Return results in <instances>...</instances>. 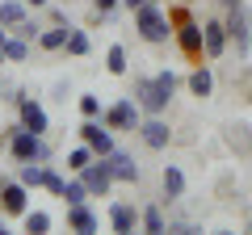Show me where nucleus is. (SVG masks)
Listing matches in <instances>:
<instances>
[{
  "mask_svg": "<svg viewBox=\"0 0 252 235\" xmlns=\"http://www.w3.org/2000/svg\"><path fill=\"white\" fill-rule=\"evenodd\" d=\"M168 17H172V38H177L181 55L189 59H206V46H202V26L189 17V9H181L177 0L168 4Z\"/></svg>",
  "mask_w": 252,
  "mask_h": 235,
  "instance_id": "1",
  "label": "nucleus"
},
{
  "mask_svg": "<svg viewBox=\"0 0 252 235\" xmlns=\"http://www.w3.org/2000/svg\"><path fill=\"white\" fill-rule=\"evenodd\" d=\"M135 29H139L143 42L160 46V42H168V38H172V17L160 9V0H147L143 9H135Z\"/></svg>",
  "mask_w": 252,
  "mask_h": 235,
  "instance_id": "2",
  "label": "nucleus"
},
{
  "mask_svg": "<svg viewBox=\"0 0 252 235\" xmlns=\"http://www.w3.org/2000/svg\"><path fill=\"white\" fill-rule=\"evenodd\" d=\"M101 122H105L114 135H118V130H122V135H135L139 122H143V109H139V101H135V97H118L114 105H105Z\"/></svg>",
  "mask_w": 252,
  "mask_h": 235,
  "instance_id": "3",
  "label": "nucleus"
},
{
  "mask_svg": "<svg viewBox=\"0 0 252 235\" xmlns=\"http://www.w3.org/2000/svg\"><path fill=\"white\" fill-rule=\"evenodd\" d=\"M9 155L17 164H26V160H51V147H46V139L42 135H34V130H26V126H13V135H9Z\"/></svg>",
  "mask_w": 252,
  "mask_h": 235,
  "instance_id": "4",
  "label": "nucleus"
},
{
  "mask_svg": "<svg viewBox=\"0 0 252 235\" xmlns=\"http://www.w3.org/2000/svg\"><path fill=\"white\" fill-rule=\"evenodd\" d=\"M223 21H227V38H231L235 55L248 59V51H252V9L248 4H235V9H227Z\"/></svg>",
  "mask_w": 252,
  "mask_h": 235,
  "instance_id": "5",
  "label": "nucleus"
},
{
  "mask_svg": "<svg viewBox=\"0 0 252 235\" xmlns=\"http://www.w3.org/2000/svg\"><path fill=\"white\" fill-rule=\"evenodd\" d=\"M130 97L139 101V109H143V114H164V109H168V101H172V92L160 88V84H156V76H139Z\"/></svg>",
  "mask_w": 252,
  "mask_h": 235,
  "instance_id": "6",
  "label": "nucleus"
},
{
  "mask_svg": "<svg viewBox=\"0 0 252 235\" xmlns=\"http://www.w3.org/2000/svg\"><path fill=\"white\" fill-rule=\"evenodd\" d=\"M135 135L143 139V147H152V151H164V147L172 143V130H168V122H164L160 114H143V122H139Z\"/></svg>",
  "mask_w": 252,
  "mask_h": 235,
  "instance_id": "7",
  "label": "nucleus"
},
{
  "mask_svg": "<svg viewBox=\"0 0 252 235\" xmlns=\"http://www.w3.org/2000/svg\"><path fill=\"white\" fill-rule=\"evenodd\" d=\"M80 143H89L97 155H109L114 151V130H109L101 118H84L80 122Z\"/></svg>",
  "mask_w": 252,
  "mask_h": 235,
  "instance_id": "8",
  "label": "nucleus"
},
{
  "mask_svg": "<svg viewBox=\"0 0 252 235\" xmlns=\"http://www.w3.org/2000/svg\"><path fill=\"white\" fill-rule=\"evenodd\" d=\"M80 176H84V185H89L93 198H109V189L118 185V181H114V172H109V164H105V155H97V160H93L89 168L80 172Z\"/></svg>",
  "mask_w": 252,
  "mask_h": 235,
  "instance_id": "9",
  "label": "nucleus"
},
{
  "mask_svg": "<svg viewBox=\"0 0 252 235\" xmlns=\"http://www.w3.org/2000/svg\"><path fill=\"white\" fill-rule=\"evenodd\" d=\"M202 46H206V59H219V55L231 46V38H227V21H223V17H206V21H202Z\"/></svg>",
  "mask_w": 252,
  "mask_h": 235,
  "instance_id": "10",
  "label": "nucleus"
},
{
  "mask_svg": "<svg viewBox=\"0 0 252 235\" xmlns=\"http://www.w3.org/2000/svg\"><path fill=\"white\" fill-rule=\"evenodd\" d=\"M0 210L13 218H21L30 210V189L21 181H0Z\"/></svg>",
  "mask_w": 252,
  "mask_h": 235,
  "instance_id": "11",
  "label": "nucleus"
},
{
  "mask_svg": "<svg viewBox=\"0 0 252 235\" xmlns=\"http://www.w3.org/2000/svg\"><path fill=\"white\" fill-rule=\"evenodd\" d=\"M17 114H21V126L34 130V135H46L51 130V118H46V109L34 97H17Z\"/></svg>",
  "mask_w": 252,
  "mask_h": 235,
  "instance_id": "12",
  "label": "nucleus"
},
{
  "mask_svg": "<svg viewBox=\"0 0 252 235\" xmlns=\"http://www.w3.org/2000/svg\"><path fill=\"white\" fill-rule=\"evenodd\" d=\"M105 164H109V172H114V181H122V185H139V176H143V172H139V164H135V155L118 151V147L105 155Z\"/></svg>",
  "mask_w": 252,
  "mask_h": 235,
  "instance_id": "13",
  "label": "nucleus"
},
{
  "mask_svg": "<svg viewBox=\"0 0 252 235\" xmlns=\"http://www.w3.org/2000/svg\"><path fill=\"white\" fill-rule=\"evenodd\" d=\"M139 214H143V210H135L130 202H114V206H109V231L130 235V231L139 227Z\"/></svg>",
  "mask_w": 252,
  "mask_h": 235,
  "instance_id": "14",
  "label": "nucleus"
},
{
  "mask_svg": "<svg viewBox=\"0 0 252 235\" xmlns=\"http://www.w3.org/2000/svg\"><path fill=\"white\" fill-rule=\"evenodd\" d=\"M101 227V218H97V210H89V202H80V206H67V231H76V235H93Z\"/></svg>",
  "mask_w": 252,
  "mask_h": 235,
  "instance_id": "15",
  "label": "nucleus"
},
{
  "mask_svg": "<svg viewBox=\"0 0 252 235\" xmlns=\"http://www.w3.org/2000/svg\"><path fill=\"white\" fill-rule=\"evenodd\" d=\"M160 189H164V202H181V198H185V172H181L177 164H164Z\"/></svg>",
  "mask_w": 252,
  "mask_h": 235,
  "instance_id": "16",
  "label": "nucleus"
},
{
  "mask_svg": "<svg viewBox=\"0 0 252 235\" xmlns=\"http://www.w3.org/2000/svg\"><path fill=\"white\" fill-rule=\"evenodd\" d=\"M185 84H189V92H193V97H198V101H206L210 92H215V72H210L206 63H198V67H193V72L185 76Z\"/></svg>",
  "mask_w": 252,
  "mask_h": 235,
  "instance_id": "17",
  "label": "nucleus"
},
{
  "mask_svg": "<svg viewBox=\"0 0 252 235\" xmlns=\"http://www.w3.org/2000/svg\"><path fill=\"white\" fill-rule=\"evenodd\" d=\"M67 34H72V26H67V21L42 26V34H38V46H42V51H63V46H67Z\"/></svg>",
  "mask_w": 252,
  "mask_h": 235,
  "instance_id": "18",
  "label": "nucleus"
},
{
  "mask_svg": "<svg viewBox=\"0 0 252 235\" xmlns=\"http://www.w3.org/2000/svg\"><path fill=\"white\" fill-rule=\"evenodd\" d=\"M26 9H30L26 0H0V26H9V29H17L21 21L30 17Z\"/></svg>",
  "mask_w": 252,
  "mask_h": 235,
  "instance_id": "19",
  "label": "nucleus"
},
{
  "mask_svg": "<svg viewBox=\"0 0 252 235\" xmlns=\"http://www.w3.org/2000/svg\"><path fill=\"white\" fill-rule=\"evenodd\" d=\"M17 181L26 185V189H42V181H46V164H42V160H26V164H21V172H17Z\"/></svg>",
  "mask_w": 252,
  "mask_h": 235,
  "instance_id": "20",
  "label": "nucleus"
},
{
  "mask_svg": "<svg viewBox=\"0 0 252 235\" xmlns=\"http://www.w3.org/2000/svg\"><path fill=\"white\" fill-rule=\"evenodd\" d=\"M139 227H143L147 235H164L168 231V218H164L160 206H143V214H139Z\"/></svg>",
  "mask_w": 252,
  "mask_h": 235,
  "instance_id": "21",
  "label": "nucleus"
},
{
  "mask_svg": "<svg viewBox=\"0 0 252 235\" xmlns=\"http://www.w3.org/2000/svg\"><path fill=\"white\" fill-rule=\"evenodd\" d=\"M93 193H89V185H84V176L80 172H72V181L63 185V206H80V202H89Z\"/></svg>",
  "mask_w": 252,
  "mask_h": 235,
  "instance_id": "22",
  "label": "nucleus"
},
{
  "mask_svg": "<svg viewBox=\"0 0 252 235\" xmlns=\"http://www.w3.org/2000/svg\"><path fill=\"white\" fill-rule=\"evenodd\" d=\"M93 160H97V151H93L89 143H76L72 151H67V172H84Z\"/></svg>",
  "mask_w": 252,
  "mask_h": 235,
  "instance_id": "23",
  "label": "nucleus"
},
{
  "mask_svg": "<svg viewBox=\"0 0 252 235\" xmlns=\"http://www.w3.org/2000/svg\"><path fill=\"white\" fill-rule=\"evenodd\" d=\"M21 223H26L30 235H46V231H51V214H46V210H26Z\"/></svg>",
  "mask_w": 252,
  "mask_h": 235,
  "instance_id": "24",
  "label": "nucleus"
},
{
  "mask_svg": "<svg viewBox=\"0 0 252 235\" xmlns=\"http://www.w3.org/2000/svg\"><path fill=\"white\" fill-rule=\"evenodd\" d=\"M105 72H109V76H126V46H122V42H114V46L105 51Z\"/></svg>",
  "mask_w": 252,
  "mask_h": 235,
  "instance_id": "25",
  "label": "nucleus"
},
{
  "mask_svg": "<svg viewBox=\"0 0 252 235\" xmlns=\"http://www.w3.org/2000/svg\"><path fill=\"white\" fill-rule=\"evenodd\" d=\"M26 59H30V42H26V38H9V42H4V63H26Z\"/></svg>",
  "mask_w": 252,
  "mask_h": 235,
  "instance_id": "26",
  "label": "nucleus"
},
{
  "mask_svg": "<svg viewBox=\"0 0 252 235\" xmlns=\"http://www.w3.org/2000/svg\"><path fill=\"white\" fill-rule=\"evenodd\" d=\"M63 51L72 55V59H84V55L93 51V42H89V34H84V29H72V34H67V46H63Z\"/></svg>",
  "mask_w": 252,
  "mask_h": 235,
  "instance_id": "27",
  "label": "nucleus"
},
{
  "mask_svg": "<svg viewBox=\"0 0 252 235\" xmlns=\"http://www.w3.org/2000/svg\"><path fill=\"white\" fill-rule=\"evenodd\" d=\"M63 185H67V181H63V172L55 168V164H46V181H42V189L55 193V198H63Z\"/></svg>",
  "mask_w": 252,
  "mask_h": 235,
  "instance_id": "28",
  "label": "nucleus"
},
{
  "mask_svg": "<svg viewBox=\"0 0 252 235\" xmlns=\"http://www.w3.org/2000/svg\"><path fill=\"white\" fill-rule=\"evenodd\" d=\"M76 105H80V114H84V118H101V114H105V109H101V97H93V92H84Z\"/></svg>",
  "mask_w": 252,
  "mask_h": 235,
  "instance_id": "29",
  "label": "nucleus"
},
{
  "mask_svg": "<svg viewBox=\"0 0 252 235\" xmlns=\"http://www.w3.org/2000/svg\"><path fill=\"white\" fill-rule=\"evenodd\" d=\"M156 84H160V88H168V92H177V88H181V76L172 72V67H160V72H156Z\"/></svg>",
  "mask_w": 252,
  "mask_h": 235,
  "instance_id": "30",
  "label": "nucleus"
},
{
  "mask_svg": "<svg viewBox=\"0 0 252 235\" xmlns=\"http://www.w3.org/2000/svg\"><path fill=\"white\" fill-rule=\"evenodd\" d=\"M17 34L26 38V42H38V34H42V26H38V21H30V17H26V21H21V26H17Z\"/></svg>",
  "mask_w": 252,
  "mask_h": 235,
  "instance_id": "31",
  "label": "nucleus"
},
{
  "mask_svg": "<svg viewBox=\"0 0 252 235\" xmlns=\"http://www.w3.org/2000/svg\"><path fill=\"white\" fill-rule=\"evenodd\" d=\"M93 4H97V13H101V17H109V13H114L118 4H122V0H93Z\"/></svg>",
  "mask_w": 252,
  "mask_h": 235,
  "instance_id": "32",
  "label": "nucleus"
},
{
  "mask_svg": "<svg viewBox=\"0 0 252 235\" xmlns=\"http://www.w3.org/2000/svg\"><path fill=\"white\" fill-rule=\"evenodd\" d=\"M143 4H147V0H122V9H130V13H135V9H143Z\"/></svg>",
  "mask_w": 252,
  "mask_h": 235,
  "instance_id": "33",
  "label": "nucleus"
},
{
  "mask_svg": "<svg viewBox=\"0 0 252 235\" xmlns=\"http://www.w3.org/2000/svg\"><path fill=\"white\" fill-rule=\"evenodd\" d=\"M4 42H9V26H0V59H4Z\"/></svg>",
  "mask_w": 252,
  "mask_h": 235,
  "instance_id": "34",
  "label": "nucleus"
},
{
  "mask_svg": "<svg viewBox=\"0 0 252 235\" xmlns=\"http://www.w3.org/2000/svg\"><path fill=\"white\" fill-rule=\"evenodd\" d=\"M30 9H46V4H51V0H26Z\"/></svg>",
  "mask_w": 252,
  "mask_h": 235,
  "instance_id": "35",
  "label": "nucleus"
},
{
  "mask_svg": "<svg viewBox=\"0 0 252 235\" xmlns=\"http://www.w3.org/2000/svg\"><path fill=\"white\" fill-rule=\"evenodd\" d=\"M219 4H223V9H235V4H244V0H219Z\"/></svg>",
  "mask_w": 252,
  "mask_h": 235,
  "instance_id": "36",
  "label": "nucleus"
},
{
  "mask_svg": "<svg viewBox=\"0 0 252 235\" xmlns=\"http://www.w3.org/2000/svg\"><path fill=\"white\" fill-rule=\"evenodd\" d=\"M0 235H4V210H0Z\"/></svg>",
  "mask_w": 252,
  "mask_h": 235,
  "instance_id": "37",
  "label": "nucleus"
},
{
  "mask_svg": "<svg viewBox=\"0 0 252 235\" xmlns=\"http://www.w3.org/2000/svg\"><path fill=\"white\" fill-rule=\"evenodd\" d=\"M0 101H4V84H0Z\"/></svg>",
  "mask_w": 252,
  "mask_h": 235,
  "instance_id": "38",
  "label": "nucleus"
},
{
  "mask_svg": "<svg viewBox=\"0 0 252 235\" xmlns=\"http://www.w3.org/2000/svg\"><path fill=\"white\" fill-rule=\"evenodd\" d=\"M248 231H252V223H248Z\"/></svg>",
  "mask_w": 252,
  "mask_h": 235,
  "instance_id": "39",
  "label": "nucleus"
},
{
  "mask_svg": "<svg viewBox=\"0 0 252 235\" xmlns=\"http://www.w3.org/2000/svg\"><path fill=\"white\" fill-rule=\"evenodd\" d=\"M168 4H172V0H168Z\"/></svg>",
  "mask_w": 252,
  "mask_h": 235,
  "instance_id": "40",
  "label": "nucleus"
}]
</instances>
